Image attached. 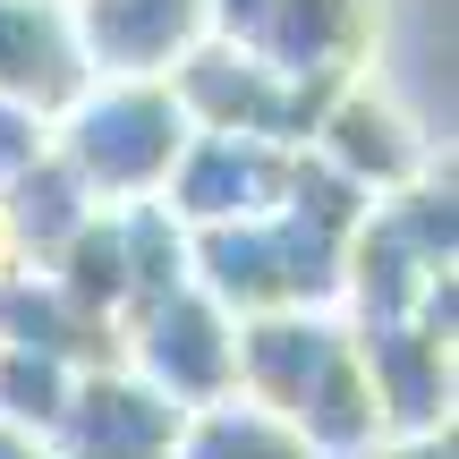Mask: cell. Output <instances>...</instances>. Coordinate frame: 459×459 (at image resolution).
<instances>
[{"instance_id":"6da1fadb","label":"cell","mask_w":459,"mask_h":459,"mask_svg":"<svg viewBox=\"0 0 459 459\" xmlns=\"http://www.w3.org/2000/svg\"><path fill=\"white\" fill-rule=\"evenodd\" d=\"M187 136L196 128H187L170 77H94L51 119V153L68 162V179H77L102 213L162 196V179L187 153Z\"/></svg>"},{"instance_id":"7a4b0ae2","label":"cell","mask_w":459,"mask_h":459,"mask_svg":"<svg viewBox=\"0 0 459 459\" xmlns=\"http://www.w3.org/2000/svg\"><path fill=\"white\" fill-rule=\"evenodd\" d=\"M119 366L145 392H162L170 409H213L238 392V324L187 281V290L119 315Z\"/></svg>"},{"instance_id":"3957f363","label":"cell","mask_w":459,"mask_h":459,"mask_svg":"<svg viewBox=\"0 0 459 459\" xmlns=\"http://www.w3.org/2000/svg\"><path fill=\"white\" fill-rule=\"evenodd\" d=\"M290 162H298V153L264 145V136H213V128H196L187 153L170 162V179H162V213L179 230L264 221V213H281V196H290Z\"/></svg>"},{"instance_id":"277c9868","label":"cell","mask_w":459,"mask_h":459,"mask_svg":"<svg viewBox=\"0 0 459 459\" xmlns=\"http://www.w3.org/2000/svg\"><path fill=\"white\" fill-rule=\"evenodd\" d=\"M307 153L341 187H358L366 204H392V196H409V187H426V136H417L383 94H366V85H341V94L324 102Z\"/></svg>"},{"instance_id":"5b68a950","label":"cell","mask_w":459,"mask_h":459,"mask_svg":"<svg viewBox=\"0 0 459 459\" xmlns=\"http://www.w3.org/2000/svg\"><path fill=\"white\" fill-rule=\"evenodd\" d=\"M179 426H187V409L145 392L128 366H94V375L68 383V409L43 443H51V459H170Z\"/></svg>"},{"instance_id":"8992f818","label":"cell","mask_w":459,"mask_h":459,"mask_svg":"<svg viewBox=\"0 0 459 459\" xmlns=\"http://www.w3.org/2000/svg\"><path fill=\"white\" fill-rule=\"evenodd\" d=\"M85 77H170L204 43V0H68Z\"/></svg>"},{"instance_id":"52a82bcc","label":"cell","mask_w":459,"mask_h":459,"mask_svg":"<svg viewBox=\"0 0 459 459\" xmlns=\"http://www.w3.org/2000/svg\"><path fill=\"white\" fill-rule=\"evenodd\" d=\"M85 51L68 34V0H0V102L60 119L85 94Z\"/></svg>"},{"instance_id":"ba28073f","label":"cell","mask_w":459,"mask_h":459,"mask_svg":"<svg viewBox=\"0 0 459 459\" xmlns=\"http://www.w3.org/2000/svg\"><path fill=\"white\" fill-rule=\"evenodd\" d=\"M366 34H375L366 0H273V17L238 51H255L290 85H349V60L366 51Z\"/></svg>"},{"instance_id":"9c48e42d","label":"cell","mask_w":459,"mask_h":459,"mask_svg":"<svg viewBox=\"0 0 459 459\" xmlns=\"http://www.w3.org/2000/svg\"><path fill=\"white\" fill-rule=\"evenodd\" d=\"M170 459H315V451L298 443V426H281L273 409H255L247 392H230V400H213V409H187Z\"/></svg>"},{"instance_id":"30bf717a","label":"cell","mask_w":459,"mask_h":459,"mask_svg":"<svg viewBox=\"0 0 459 459\" xmlns=\"http://www.w3.org/2000/svg\"><path fill=\"white\" fill-rule=\"evenodd\" d=\"M68 366L60 358H34V349H0V417L9 426H26V434H51L60 426V409H68Z\"/></svg>"},{"instance_id":"8fae6325","label":"cell","mask_w":459,"mask_h":459,"mask_svg":"<svg viewBox=\"0 0 459 459\" xmlns=\"http://www.w3.org/2000/svg\"><path fill=\"white\" fill-rule=\"evenodd\" d=\"M51 153V119H34L26 102H0V187L17 179V170H34Z\"/></svg>"},{"instance_id":"7c38bea8","label":"cell","mask_w":459,"mask_h":459,"mask_svg":"<svg viewBox=\"0 0 459 459\" xmlns=\"http://www.w3.org/2000/svg\"><path fill=\"white\" fill-rule=\"evenodd\" d=\"M0 459H51V443H43V434H26V426H9V417H0Z\"/></svg>"}]
</instances>
